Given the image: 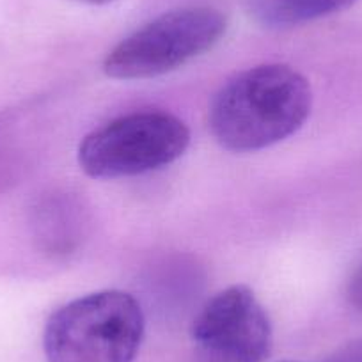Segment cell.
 <instances>
[{
    "mask_svg": "<svg viewBox=\"0 0 362 362\" xmlns=\"http://www.w3.org/2000/svg\"><path fill=\"white\" fill-rule=\"evenodd\" d=\"M308 78L286 64H261L233 76L210 103L211 135L233 153H254L284 141L311 114Z\"/></svg>",
    "mask_w": 362,
    "mask_h": 362,
    "instance_id": "6da1fadb",
    "label": "cell"
},
{
    "mask_svg": "<svg viewBox=\"0 0 362 362\" xmlns=\"http://www.w3.org/2000/svg\"><path fill=\"white\" fill-rule=\"evenodd\" d=\"M144 337V315L132 295L96 291L59 308L48 318V362H134Z\"/></svg>",
    "mask_w": 362,
    "mask_h": 362,
    "instance_id": "7a4b0ae2",
    "label": "cell"
},
{
    "mask_svg": "<svg viewBox=\"0 0 362 362\" xmlns=\"http://www.w3.org/2000/svg\"><path fill=\"white\" fill-rule=\"evenodd\" d=\"M228 18L208 6L163 13L117 43L103 61L107 76L142 80L174 71L215 47Z\"/></svg>",
    "mask_w": 362,
    "mask_h": 362,
    "instance_id": "3957f363",
    "label": "cell"
},
{
    "mask_svg": "<svg viewBox=\"0 0 362 362\" xmlns=\"http://www.w3.org/2000/svg\"><path fill=\"white\" fill-rule=\"evenodd\" d=\"M190 144L180 117L160 110L121 116L83 137L78 163L98 180L137 176L176 162Z\"/></svg>",
    "mask_w": 362,
    "mask_h": 362,
    "instance_id": "277c9868",
    "label": "cell"
},
{
    "mask_svg": "<svg viewBox=\"0 0 362 362\" xmlns=\"http://www.w3.org/2000/svg\"><path fill=\"white\" fill-rule=\"evenodd\" d=\"M192 362H263L272 350L267 311L247 286H231L206 302L190 329Z\"/></svg>",
    "mask_w": 362,
    "mask_h": 362,
    "instance_id": "5b68a950",
    "label": "cell"
},
{
    "mask_svg": "<svg viewBox=\"0 0 362 362\" xmlns=\"http://www.w3.org/2000/svg\"><path fill=\"white\" fill-rule=\"evenodd\" d=\"M36 236L41 247L52 256H68L78 245L83 228V215L73 199L64 196L48 199L37 208Z\"/></svg>",
    "mask_w": 362,
    "mask_h": 362,
    "instance_id": "8992f818",
    "label": "cell"
},
{
    "mask_svg": "<svg viewBox=\"0 0 362 362\" xmlns=\"http://www.w3.org/2000/svg\"><path fill=\"white\" fill-rule=\"evenodd\" d=\"M355 0H249V11L268 29H290L350 8Z\"/></svg>",
    "mask_w": 362,
    "mask_h": 362,
    "instance_id": "52a82bcc",
    "label": "cell"
},
{
    "mask_svg": "<svg viewBox=\"0 0 362 362\" xmlns=\"http://www.w3.org/2000/svg\"><path fill=\"white\" fill-rule=\"evenodd\" d=\"M327 362H362V337L344 344Z\"/></svg>",
    "mask_w": 362,
    "mask_h": 362,
    "instance_id": "ba28073f",
    "label": "cell"
},
{
    "mask_svg": "<svg viewBox=\"0 0 362 362\" xmlns=\"http://www.w3.org/2000/svg\"><path fill=\"white\" fill-rule=\"evenodd\" d=\"M348 300L355 309L362 311V264L354 272L348 283Z\"/></svg>",
    "mask_w": 362,
    "mask_h": 362,
    "instance_id": "9c48e42d",
    "label": "cell"
},
{
    "mask_svg": "<svg viewBox=\"0 0 362 362\" xmlns=\"http://www.w3.org/2000/svg\"><path fill=\"white\" fill-rule=\"evenodd\" d=\"M82 2H87V4L103 6V4H110V2H114V0H82Z\"/></svg>",
    "mask_w": 362,
    "mask_h": 362,
    "instance_id": "30bf717a",
    "label": "cell"
}]
</instances>
